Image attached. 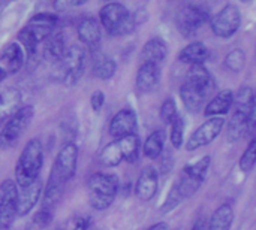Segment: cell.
Segmentation results:
<instances>
[{
  "label": "cell",
  "instance_id": "cell-1",
  "mask_svg": "<svg viewBox=\"0 0 256 230\" xmlns=\"http://www.w3.org/2000/svg\"><path fill=\"white\" fill-rule=\"evenodd\" d=\"M78 168V147L74 142L64 144L51 166L42 193V208L52 211L60 202L66 184L75 177Z\"/></svg>",
  "mask_w": 256,
  "mask_h": 230
},
{
  "label": "cell",
  "instance_id": "cell-2",
  "mask_svg": "<svg viewBox=\"0 0 256 230\" xmlns=\"http://www.w3.org/2000/svg\"><path fill=\"white\" fill-rule=\"evenodd\" d=\"M210 163H212V157L202 156L196 162L183 168L178 180L172 184V187L170 189V192L166 195L165 202L160 207L162 214H168V213L174 211L176 208H178L184 201L192 198L201 189V186L204 184V181L207 178Z\"/></svg>",
  "mask_w": 256,
  "mask_h": 230
},
{
  "label": "cell",
  "instance_id": "cell-3",
  "mask_svg": "<svg viewBox=\"0 0 256 230\" xmlns=\"http://www.w3.org/2000/svg\"><path fill=\"white\" fill-rule=\"evenodd\" d=\"M216 90V81L204 64L190 66L186 81L180 88L183 105L190 112H198L207 105L208 97Z\"/></svg>",
  "mask_w": 256,
  "mask_h": 230
},
{
  "label": "cell",
  "instance_id": "cell-4",
  "mask_svg": "<svg viewBox=\"0 0 256 230\" xmlns=\"http://www.w3.org/2000/svg\"><path fill=\"white\" fill-rule=\"evenodd\" d=\"M44 166V145L39 138H32L26 142L16 165H15V183L18 187H26L39 180Z\"/></svg>",
  "mask_w": 256,
  "mask_h": 230
},
{
  "label": "cell",
  "instance_id": "cell-5",
  "mask_svg": "<svg viewBox=\"0 0 256 230\" xmlns=\"http://www.w3.org/2000/svg\"><path fill=\"white\" fill-rule=\"evenodd\" d=\"M57 19V15L42 12L32 16L28 22L18 31V40L21 42L20 45L28 57H33L36 54L38 45L52 33Z\"/></svg>",
  "mask_w": 256,
  "mask_h": 230
},
{
  "label": "cell",
  "instance_id": "cell-6",
  "mask_svg": "<svg viewBox=\"0 0 256 230\" xmlns=\"http://www.w3.org/2000/svg\"><path fill=\"white\" fill-rule=\"evenodd\" d=\"M120 190V180L114 174L96 172L87 180L88 204L94 211L108 210Z\"/></svg>",
  "mask_w": 256,
  "mask_h": 230
},
{
  "label": "cell",
  "instance_id": "cell-7",
  "mask_svg": "<svg viewBox=\"0 0 256 230\" xmlns=\"http://www.w3.org/2000/svg\"><path fill=\"white\" fill-rule=\"evenodd\" d=\"M252 99L254 91L250 87H242L237 94H234V103L231 108L232 115L226 127V138L230 142H237L243 136H246L252 109Z\"/></svg>",
  "mask_w": 256,
  "mask_h": 230
},
{
  "label": "cell",
  "instance_id": "cell-8",
  "mask_svg": "<svg viewBox=\"0 0 256 230\" xmlns=\"http://www.w3.org/2000/svg\"><path fill=\"white\" fill-rule=\"evenodd\" d=\"M140 154V138L138 135H129L120 139L111 141L99 154V163L105 168H116L122 162L134 163Z\"/></svg>",
  "mask_w": 256,
  "mask_h": 230
},
{
  "label": "cell",
  "instance_id": "cell-9",
  "mask_svg": "<svg viewBox=\"0 0 256 230\" xmlns=\"http://www.w3.org/2000/svg\"><path fill=\"white\" fill-rule=\"evenodd\" d=\"M99 18L106 33L114 37L132 33L136 25L135 16L129 12V9L124 4L118 1L106 3L99 12Z\"/></svg>",
  "mask_w": 256,
  "mask_h": 230
},
{
  "label": "cell",
  "instance_id": "cell-10",
  "mask_svg": "<svg viewBox=\"0 0 256 230\" xmlns=\"http://www.w3.org/2000/svg\"><path fill=\"white\" fill-rule=\"evenodd\" d=\"M86 69V52L81 46L72 45L66 48L62 58L54 63V76L64 85H75Z\"/></svg>",
  "mask_w": 256,
  "mask_h": 230
},
{
  "label": "cell",
  "instance_id": "cell-11",
  "mask_svg": "<svg viewBox=\"0 0 256 230\" xmlns=\"http://www.w3.org/2000/svg\"><path fill=\"white\" fill-rule=\"evenodd\" d=\"M34 115V108L32 105H22L0 129V150H8L14 147L22 133L30 126Z\"/></svg>",
  "mask_w": 256,
  "mask_h": 230
},
{
  "label": "cell",
  "instance_id": "cell-12",
  "mask_svg": "<svg viewBox=\"0 0 256 230\" xmlns=\"http://www.w3.org/2000/svg\"><path fill=\"white\" fill-rule=\"evenodd\" d=\"M207 21H210V10L206 6L195 3L184 4L176 15V25L184 37L195 36Z\"/></svg>",
  "mask_w": 256,
  "mask_h": 230
},
{
  "label": "cell",
  "instance_id": "cell-13",
  "mask_svg": "<svg viewBox=\"0 0 256 230\" xmlns=\"http://www.w3.org/2000/svg\"><path fill=\"white\" fill-rule=\"evenodd\" d=\"M20 187L12 178H6L0 183V229H9L16 217Z\"/></svg>",
  "mask_w": 256,
  "mask_h": 230
},
{
  "label": "cell",
  "instance_id": "cell-14",
  "mask_svg": "<svg viewBox=\"0 0 256 230\" xmlns=\"http://www.w3.org/2000/svg\"><path fill=\"white\" fill-rule=\"evenodd\" d=\"M240 24H242V13L236 4H226L210 19V27L214 36L222 39H228L234 36L240 28Z\"/></svg>",
  "mask_w": 256,
  "mask_h": 230
},
{
  "label": "cell",
  "instance_id": "cell-15",
  "mask_svg": "<svg viewBox=\"0 0 256 230\" xmlns=\"http://www.w3.org/2000/svg\"><path fill=\"white\" fill-rule=\"evenodd\" d=\"M225 126L224 117H212L207 118L186 141V151H196L202 147H207L212 144L222 132Z\"/></svg>",
  "mask_w": 256,
  "mask_h": 230
},
{
  "label": "cell",
  "instance_id": "cell-16",
  "mask_svg": "<svg viewBox=\"0 0 256 230\" xmlns=\"http://www.w3.org/2000/svg\"><path fill=\"white\" fill-rule=\"evenodd\" d=\"M138 127V118L134 109H122L118 111L110 121L108 133L112 139H120L129 135H135Z\"/></svg>",
  "mask_w": 256,
  "mask_h": 230
},
{
  "label": "cell",
  "instance_id": "cell-17",
  "mask_svg": "<svg viewBox=\"0 0 256 230\" xmlns=\"http://www.w3.org/2000/svg\"><path fill=\"white\" fill-rule=\"evenodd\" d=\"M158 187H159L158 171L153 166H146L141 171V174L135 183V196L141 202H148L156 196Z\"/></svg>",
  "mask_w": 256,
  "mask_h": 230
},
{
  "label": "cell",
  "instance_id": "cell-18",
  "mask_svg": "<svg viewBox=\"0 0 256 230\" xmlns=\"http://www.w3.org/2000/svg\"><path fill=\"white\" fill-rule=\"evenodd\" d=\"M42 193H44V184L40 180H36L32 184L21 187L16 202V216L24 217L30 214L36 207V204L42 199Z\"/></svg>",
  "mask_w": 256,
  "mask_h": 230
},
{
  "label": "cell",
  "instance_id": "cell-19",
  "mask_svg": "<svg viewBox=\"0 0 256 230\" xmlns=\"http://www.w3.org/2000/svg\"><path fill=\"white\" fill-rule=\"evenodd\" d=\"M76 33L80 40L92 51L96 52L100 46V40H102V33H100V27L99 22L93 18V16H86L78 22L76 27Z\"/></svg>",
  "mask_w": 256,
  "mask_h": 230
},
{
  "label": "cell",
  "instance_id": "cell-20",
  "mask_svg": "<svg viewBox=\"0 0 256 230\" xmlns=\"http://www.w3.org/2000/svg\"><path fill=\"white\" fill-rule=\"evenodd\" d=\"M26 61V52L22 46L16 42L9 43L0 52V66L6 70L8 75H14L21 70Z\"/></svg>",
  "mask_w": 256,
  "mask_h": 230
},
{
  "label": "cell",
  "instance_id": "cell-21",
  "mask_svg": "<svg viewBox=\"0 0 256 230\" xmlns=\"http://www.w3.org/2000/svg\"><path fill=\"white\" fill-rule=\"evenodd\" d=\"M159 81H160V67L158 64L142 63L141 67L138 69L136 79H135L138 91L144 94L152 93L159 85Z\"/></svg>",
  "mask_w": 256,
  "mask_h": 230
},
{
  "label": "cell",
  "instance_id": "cell-22",
  "mask_svg": "<svg viewBox=\"0 0 256 230\" xmlns=\"http://www.w3.org/2000/svg\"><path fill=\"white\" fill-rule=\"evenodd\" d=\"M234 103V93L232 90H222L219 91L212 100L207 102V105L204 106V115L207 118L212 117H224L226 115Z\"/></svg>",
  "mask_w": 256,
  "mask_h": 230
},
{
  "label": "cell",
  "instance_id": "cell-23",
  "mask_svg": "<svg viewBox=\"0 0 256 230\" xmlns=\"http://www.w3.org/2000/svg\"><path fill=\"white\" fill-rule=\"evenodd\" d=\"M21 106L20 91L15 88H0V126H3Z\"/></svg>",
  "mask_w": 256,
  "mask_h": 230
},
{
  "label": "cell",
  "instance_id": "cell-24",
  "mask_svg": "<svg viewBox=\"0 0 256 230\" xmlns=\"http://www.w3.org/2000/svg\"><path fill=\"white\" fill-rule=\"evenodd\" d=\"M168 55V46L166 42L160 37H152L147 40L141 49V61L142 63H152V64H160Z\"/></svg>",
  "mask_w": 256,
  "mask_h": 230
},
{
  "label": "cell",
  "instance_id": "cell-25",
  "mask_svg": "<svg viewBox=\"0 0 256 230\" xmlns=\"http://www.w3.org/2000/svg\"><path fill=\"white\" fill-rule=\"evenodd\" d=\"M210 58V49L206 46V43L196 40L189 45H186L180 52H178V60L184 64H204Z\"/></svg>",
  "mask_w": 256,
  "mask_h": 230
},
{
  "label": "cell",
  "instance_id": "cell-26",
  "mask_svg": "<svg viewBox=\"0 0 256 230\" xmlns=\"http://www.w3.org/2000/svg\"><path fill=\"white\" fill-rule=\"evenodd\" d=\"M66 51V40H64V34L63 31H56L51 33L46 39H45V48H44V57L46 61L51 63H57L62 55Z\"/></svg>",
  "mask_w": 256,
  "mask_h": 230
},
{
  "label": "cell",
  "instance_id": "cell-27",
  "mask_svg": "<svg viewBox=\"0 0 256 230\" xmlns=\"http://www.w3.org/2000/svg\"><path fill=\"white\" fill-rule=\"evenodd\" d=\"M165 142H166V132L164 129L154 130L153 133H150L147 136V139L144 141L142 145V154L150 159V160H156L162 156L164 148H165Z\"/></svg>",
  "mask_w": 256,
  "mask_h": 230
},
{
  "label": "cell",
  "instance_id": "cell-28",
  "mask_svg": "<svg viewBox=\"0 0 256 230\" xmlns=\"http://www.w3.org/2000/svg\"><path fill=\"white\" fill-rule=\"evenodd\" d=\"M234 223V208L231 204H222L210 217L207 230H231Z\"/></svg>",
  "mask_w": 256,
  "mask_h": 230
},
{
  "label": "cell",
  "instance_id": "cell-29",
  "mask_svg": "<svg viewBox=\"0 0 256 230\" xmlns=\"http://www.w3.org/2000/svg\"><path fill=\"white\" fill-rule=\"evenodd\" d=\"M116 69H117V64L116 61L105 55V54H99L94 57V61H93V75L100 79V81H108L114 76L116 73Z\"/></svg>",
  "mask_w": 256,
  "mask_h": 230
},
{
  "label": "cell",
  "instance_id": "cell-30",
  "mask_svg": "<svg viewBox=\"0 0 256 230\" xmlns=\"http://www.w3.org/2000/svg\"><path fill=\"white\" fill-rule=\"evenodd\" d=\"M256 165V133L255 136L252 138V141L249 142L248 148L244 150V153L242 154L240 157V162H238V166H240V171L244 172V174H249Z\"/></svg>",
  "mask_w": 256,
  "mask_h": 230
},
{
  "label": "cell",
  "instance_id": "cell-31",
  "mask_svg": "<svg viewBox=\"0 0 256 230\" xmlns=\"http://www.w3.org/2000/svg\"><path fill=\"white\" fill-rule=\"evenodd\" d=\"M244 63H246V54H244L242 49H234V51H231V52L225 57L224 66H225L230 72L238 73V72L243 70Z\"/></svg>",
  "mask_w": 256,
  "mask_h": 230
},
{
  "label": "cell",
  "instance_id": "cell-32",
  "mask_svg": "<svg viewBox=\"0 0 256 230\" xmlns=\"http://www.w3.org/2000/svg\"><path fill=\"white\" fill-rule=\"evenodd\" d=\"M170 141L176 150L182 148L184 142V118L178 115L174 123L171 124V132H170Z\"/></svg>",
  "mask_w": 256,
  "mask_h": 230
},
{
  "label": "cell",
  "instance_id": "cell-33",
  "mask_svg": "<svg viewBox=\"0 0 256 230\" xmlns=\"http://www.w3.org/2000/svg\"><path fill=\"white\" fill-rule=\"evenodd\" d=\"M159 117H160L162 123L166 124V126H171V124L174 123V120L178 117L177 105H176V100H174V99L170 97V99H166V100L162 103V106H160V109H159Z\"/></svg>",
  "mask_w": 256,
  "mask_h": 230
},
{
  "label": "cell",
  "instance_id": "cell-34",
  "mask_svg": "<svg viewBox=\"0 0 256 230\" xmlns=\"http://www.w3.org/2000/svg\"><path fill=\"white\" fill-rule=\"evenodd\" d=\"M52 222V211L40 208L34 216H33V223L38 228H46Z\"/></svg>",
  "mask_w": 256,
  "mask_h": 230
},
{
  "label": "cell",
  "instance_id": "cell-35",
  "mask_svg": "<svg viewBox=\"0 0 256 230\" xmlns=\"http://www.w3.org/2000/svg\"><path fill=\"white\" fill-rule=\"evenodd\" d=\"M92 226V217L87 214H80L72 220L70 230H88Z\"/></svg>",
  "mask_w": 256,
  "mask_h": 230
},
{
  "label": "cell",
  "instance_id": "cell-36",
  "mask_svg": "<svg viewBox=\"0 0 256 230\" xmlns=\"http://www.w3.org/2000/svg\"><path fill=\"white\" fill-rule=\"evenodd\" d=\"M104 103H105V94H104V91L96 90V91L92 94V97H90V106H92V109H93L94 112H99V111L102 109Z\"/></svg>",
  "mask_w": 256,
  "mask_h": 230
},
{
  "label": "cell",
  "instance_id": "cell-37",
  "mask_svg": "<svg viewBox=\"0 0 256 230\" xmlns=\"http://www.w3.org/2000/svg\"><path fill=\"white\" fill-rule=\"evenodd\" d=\"M256 133V91H254V99H252V109H250V118H249V126H248V133Z\"/></svg>",
  "mask_w": 256,
  "mask_h": 230
},
{
  "label": "cell",
  "instance_id": "cell-38",
  "mask_svg": "<svg viewBox=\"0 0 256 230\" xmlns=\"http://www.w3.org/2000/svg\"><path fill=\"white\" fill-rule=\"evenodd\" d=\"M204 228H206V219H204V216H200L195 220V223L192 226V230H204Z\"/></svg>",
  "mask_w": 256,
  "mask_h": 230
},
{
  "label": "cell",
  "instance_id": "cell-39",
  "mask_svg": "<svg viewBox=\"0 0 256 230\" xmlns=\"http://www.w3.org/2000/svg\"><path fill=\"white\" fill-rule=\"evenodd\" d=\"M68 6H72L70 0H56V9H57V10H63V9H66Z\"/></svg>",
  "mask_w": 256,
  "mask_h": 230
},
{
  "label": "cell",
  "instance_id": "cell-40",
  "mask_svg": "<svg viewBox=\"0 0 256 230\" xmlns=\"http://www.w3.org/2000/svg\"><path fill=\"white\" fill-rule=\"evenodd\" d=\"M147 230H170V226H168V223H165V222H159V223L150 226Z\"/></svg>",
  "mask_w": 256,
  "mask_h": 230
},
{
  "label": "cell",
  "instance_id": "cell-41",
  "mask_svg": "<svg viewBox=\"0 0 256 230\" xmlns=\"http://www.w3.org/2000/svg\"><path fill=\"white\" fill-rule=\"evenodd\" d=\"M88 0H70V3H72V6H81V4H84V3H87Z\"/></svg>",
  "mask_w": 256,
  "mask_h": 230
},
{
  "label": "cell",
  "instance_id": "cell-42",
  "mask_svg": "<svg viewBox=\"0 0 256 230\" xmlns=\"http://www.w3.org/2000/svg\"><path fill=\"white\" fill-rule=\"evenodd\" d=\"M6 76H8V73H6V70L0 66V82L3 81V79H6Z\"/></svg>",
  "mask_w": 256,
  "mask_h": 230
},
{
  "label": "cell",
  "instance_id": "cell-43",
  "mask_svg": "<svg viewBox=\"0 0 256 230\" xmlns=\"http://www.w3.org/2000/svg\"><path fill=\"white\" fill-rule=\"evenodd\" d=\"M240 1H249V0H240Z\"/></svg>",
  "mask_w": 256,
  "mask_h": 230
},
{
  "label": "cell",
  "instance_id": "cell-44",
  "mask_svg": "<svg viewBox=\"0 0 256 230\" xmlns=\"http://www.w3.org/2000/svg\"><path fill=\"white\" fill-rule=\"evenodd\" d=\"M0 230H2V229H0Z\"/></svg>",
  "mask_w": 256,
  "mask_h": 230
}]
</instances>
